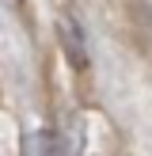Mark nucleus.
<instances>
[{
  "mask_svg": "<svg viewBox=\"0 0 152 156\" xmlns=\"http://www.w3.org/2000/svg\"><path fill=\"white\" fill-rule=\"evenodd\" d=\"M57 30H61V42H65V50L72 53V61H76V65H84V53H80V42H84V38H80V30H76V23H72V19H65V23H57Z\"/></svg>",
  "mask_w": 152,
  "mask_h": 156,
  "instance_id": "obj_1",
  "label": "nucleus"
}]
</instances>
